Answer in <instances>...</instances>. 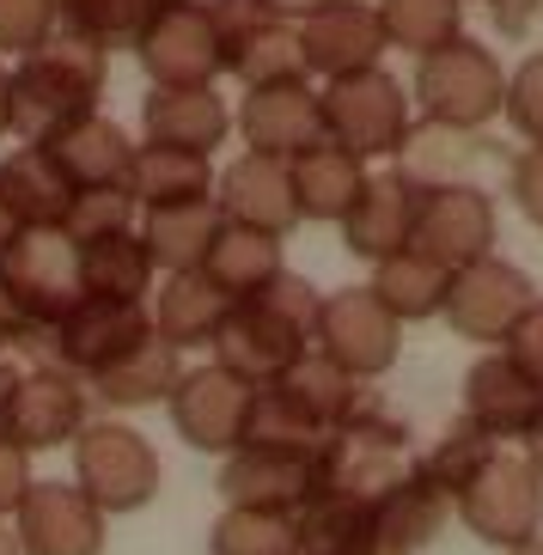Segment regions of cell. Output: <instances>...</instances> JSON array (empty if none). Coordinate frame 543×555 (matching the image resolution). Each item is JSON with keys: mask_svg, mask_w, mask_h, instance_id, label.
I'll list each match as a JSON object with an SVG mask.
<instances>
[{"mask_svg": "<svg viewBox=\"0 0 543 555\" xmlns=\"http://www.w3.org/2000/svg\"><path fill=\"white\" fill-rule=\"evenodd\" d=\"M178 378H183V354L171 343H159V336H147V343H134L116 366H104L99 378H86V391L111 409H153L178 391Z\"/></svg>", "mask_w": 543, "mask_h": 555, "instance_id": "29", "label": "cell"}, {"mask_svg": "<svg viewBox=\"0 0 543 555\" xmlns=\"http://www.w3.org/2000/svg\"><path fill=\"white\" fill-rule=\"evenodd\" d=\"M232 129L245 134V153H269V159H299L306 147L324 141V104H318V86H263V92H245V104L232 111Z\"/></svg>", "mask_w": 543, "mask_h": 555, "instance_id": "17", "label": "cell"}, {"mask_svg": "<svg viewBox=\"0 0 543 555\" xmlns=\"http://www.w3.org/2000/svg\"><path fill=\"white\" fill-rule=\"evenodd\" d=\"M0 134H13V62H0Z\"/></svg>", "mask_w": 543, "mask_h": 555, "instance_id": "48", "label": "cell"}, {"mask_svg": "<svg viewBox=\"0 0 543 555\" xmlns=\"http://www.w3.org/2000/svg\"><path fill=\"white\" fill-rule=\"evenodd\" d=\"M452 519H458V513H452V494H445L422 464H410V476H403V482L373 506V531H379L385 543H397L403 555L428 550Z\"/></svg>", "mask_w": 543, "mask_h": 555, "instance_id": "28", "label": "cell"}, {"mask_svg": "<svg viewBox=\"0 0 543 555\" xmlns=\"http://www.w3.org/2000/svg\"><path fill=\"white\" fill-rule=\"evenodd\" d=\"M153 257L134 232H111V238H86L80 245V294L86 299H122V306H147L153 294Z\"/></svg>", "mask_w": 543, "mask_h": 555, "instance_id": "30", "label": "cell"}, {"mask_svg": "<svg viewBox=\"0 0 543 555\" xmlns=\"http://www.w3.org/2000/svg\"><path fill=\"white\" fill-rule=\"evenodd\" d=\"M318 489H324V452L238 446V452H227V464H220V494H227V506H250V513H281V519H294Z\"/></svg>", "mask_w": 543, "mask_h": 555, "instance_id": "13", "label": "cell"}, {"mask_svg": "<svg viewBox=\"0 0 543 555\" xmlns=\"http://www.w3.org/2000/svg\"><path fill=\"white\" fill-rule=\"evenodd\" d=\"M227 74L245 86V92L312 80L306 50H299V25H287V18H263V25H250L245 37H232L227 43Z\"/></svg>", "mask_w": 543, "mask_h": 555, "instance_id": "31", "label": "cell"}, {"mask_svg": "<svg viewBox=\"0 0 543 555\" xmlns=\"http://www.w3.org/2000/svg\"><path fill=\"white\" fill-rule=\"evenodd\" d=\"M507 190H513V208L543 232V147H526L507 165Z\"/></svg>", "mask_w": 543, "mask_h": 555, "instance_id": "44", "label": "cell"}, {"mask_svg": "<svg viewBox=\"0 0 543 555\" xmlns=\"http://www.w3.org/2000/svg\"><path fill=\"white\" fill-rule=\"evenodd\" d=\"M208 555H299V531L281 513H250V506H227L208 531Z\"/></svg>", "mask_w": 543, "mask_h": 555, "instance_id": "38", "label": "cell"}, {"mask_svg": "<svg viewBox=\"0 0 543 555\" xmlns=\"http://www.w3.org/2000/svg\"><path fill=\"white\" fill-rule=\"evenodd\" d=\"M275 403H287L299 415L306 427H318V434H336V427L354 415V409L366 403V391H361V378L354 373H342L329 354H318V348H306V354L287 366V373L275 378V385H263Z\"/></svg>", "mask_w": 543, "mask_h": 555, "instance_id": "22", "label": "cell"}, {"mask_svg": "<svg viewBox=\"0 0 543 555\" xmlns=\"http://www.w3.org/2000/svg\"><path fill=\"white\" fill-rule=\"evenodd\" d=\"M538 415H543V391L501 354V348H489V354L464 373V422L482 427L494 446L526 440L531 427H538Z\"/></svg>", "mask_w": 543, "mask_h": 555, "instance_id": "19", "label": "cell"}, {"mask_svg": "<svg viewBox=\"0 0 543 555\" xmlns=\"http://www.w3.org/2000/svg\"><path fill=\"white\" fill-rule=\"evenodd\" d=\"M494 238H501V214L482 183H422L410 250L434 257L440 269H464L477 257H494Z\"/></svg>", "mask_w": 543, "mask_h": 555, "instance_id": "9", "label": "cell"}, {"mask_svg": "<svg viewBox=\"0 0 543 555\" xmlns=\"http://www.w3.org/2000/svg\"><path fill=\"white\" fill-rule=\"evenodd\" d=\"M257 391L263 385H245L238 373H227V366H183L178 391L165 397V409H171V427H178L183 446H196V452H238L245 446V427H250V409H257Z\"/></svg>", "mask_w": 543, "mask_h": 555, "instance_id": "11", "label": "cell"}, {"mask_svg": "<svg viewBox=\"0 0 543 555\" xmlns=\"http://www.w3.org/2000/svg\"><path fill=\"white\" fill-rule=\"evenodd\" d=\"M55 13H62V37H80V43H99V50H122L159 13V0H55Z\"/></svg>", "mask_w": 543, "mask_h": 555, "instance_id": "37", "label": "cell"}, {"mask_svg": "<svg viewBox=\"0 0 543 555\" xmlns=\"http://www.w3.org/2000/svg\"><path fill=\"white\" fill-rule=\"evenodd\" d=\"M134 62L153 86H215L227 74V43L208 0H159L134 37Z\"/></svg>", "mask_w": 543, "mask_h": 555, "instance_id": "7", "label": "cell"}, {"mask_svg": "<svg viewBox=\"0 0 543 555\" xmlns=\"http://www.w3.org/2000/svg\"><path fill=\"white\" fill-rule=\"evenodd\" d=\"M519 452H526L531 464H538V476H543V415H538V427L526 434V446H519Z\"/></svg>", "mask_w": 543, "mask_h": 555, "instance_id": "50", "label": "cell"}, {"mask_svg": "<svg viewBox=\"0 0 543 555\" xmlns=\"http://www.w3.org/2000/svg\"><path fill=\"white\" fill-rule=\"evenodd\" d=\"M452 513L464 519V531L477 543L494 550H519L543 531V476L526 452L513 446H494L477 464V476L452 494Z\"/></svg>", "mask_w": 543, "mask_h": 555, "instance_id": "4", "label": "cell"}, {"mask_svg": "<svg viewBox=\"0 0 543 555\" xmlns=\"http://www.w3.org/2000/svg\"><path fill=\"white\" fill-rule=\"evenodd\" d=\"M538 306V287L519 262L507 257H477L452 269V287H445V324L458 330L464 343H482V348H501L507 330Z\"/></svg>", "mask_w": 543, "mask_h": 555, "instance_id": "12", "label": "cell"}, {"mask_svg": "<svg viewBox=\"0 0 543 555\" xmlns=\"http://www.w3.org/2000/svg\"><path fill=\"white\" fill-rule=\"evenodd\" d=\"M215 208L227 214V227H250V232H269V238H287L299 227L294 178L269 153H238V159L220 165Z\"/></svg>", "mask_w": 543, "mask_h": 555, "instance_id": "18", "label": "cell"}, {"mask_svg": "<svg viewBox=\"0 0 543 555\" xmlns=\"http://www.w3.org/2000/svg\"><path fill=\"white\" fill-rule=\"evenodd\" d=\"M501 116L526 134L531 147H543V50L526 55V62L507 74V104H501Z\"/></svg>", "mask_w": 543, "mask_h": 555, "instance_id": "42", "label": "cell"}, {"mask_svg": "<svg viewBox=\"0 0 543 555\" xmlns=\"http://www.w3.org/2000/svg\"><path fill=\"white\" fill-rule=\"evenodd\" d=\"M134 227H141V208H134L129 183H111V190H74L67 220H62V232L74 238V245H86V238H111V232H134Z\"/></svg>", "mask_w": 543, "mask_h": 555, "instance_id": "39", "label": "cell"}, {"mask_svg": "<svg viewBox=\"0 0 543 555\" xmlns=\"http://www.w3.org/2000/svg\"><path fill=\"white\" fill-rule=\"evenodd\" d=\"M294 531H299V555H361L366 543L379 538L373 531V506L348 501V494H329V489H318L312 501L299 506Z\"/></svg>", "mask_w": 543, "mask_h": 555, "instance_id": "35", "label": "cell"}, {"mask_svg": "<svg viewBox=\"0 0 543 555\" xmlns=\"http://www.w3.org/2000/svg\"><path fill=\"white\" fill-rule=\"evenodd\" d=\"M104 62L99 43L80 37H50L43 50L13 62V134L18 147H50L55 134H67L80 116L99 111L104 99Z\"/></svg>", "mask_w": 543, "mask_h": 555, "instance_id": "2", "label": "cell"}, {"mask_svg": "<svg viewBox=\"0 0 543 555\" xmlns=\"http://www.w3.org/2000/svg\"><path fill=\"white\" fill-rule=\"evenodd\" d=\"M227 306L232 299L220 294L208 275H165L153 306H147V318H153V336L183 354V348H215Z\"/></svg>", "mask_w": 543, "mask_h": 555, "instance_id": "27", "label": "cell"}, {"mask_svg": "<svg viewBox=\"0 0 543 555\" xmlns=\"http://www.w3.org/2000/svg\"><path fill=\"white\" fill-rule=\"evenodd\" d=\"M361 555H403V550H397V543H385V538H373V543H366Z\"/></svg>", "mask_w": 543, "mask_h": 555, "instance_id": "52", "label": "cell"}, {"mask_svg": "<svg viewBox=\"0 0 543 555\" xmlns=\"http://www.w3.org/2000/svg\"><path fill=\"white\" fill-rule=\"evenodd\" d=\"M494 18V31L501 37H526L531 31V18H538V0H482Z\"/></svg>", "mask_w": 543, "mask_h": 555, "instance_id": "46", "label": "cell"}, {"mask_svg": "<svg viewBox=\"0 0 543 555\" xmlns=\"http://www.w3.org/2000/svg\"><path fill=\"white\" fill-rule=\"evenodd\" d=\"M287 178H294L299 220H336V227H342V214L354 208V196L366 190V165L348 147H336V141H318V147H306L299 159H287Z\"/></svg>", "mask_w": 543, "mask_h": 555, "instance_id": "26", "label": "cell"}, {"mask_svg": "<svg viewBox=\"0 0 543 555\" xmlns=\"http://www.w3.org/2000/svg\"><path fill=\"white\" fill-rule=\"evenodd\" d=\"M501 555H543V538H531V543H519V550H501Z\"/></svg>", "mask_w": 543, "mask_h": 555, "instance_id": "53", "label": "cell"}, {"mask_svg": "<svg viewBox=\"0 0 543 555\" xmlns=\"http://www.w3.org/2000/svg\"><path fill=\"white\" fill-rule=\"evenodd\" d=\"M37 476H31V452H18L7 434H0V519L13 525L18 501H25V489H31Z\"/></svg>", "mask_w": 543, "mask_h": 555, "instance_id": "45", "label": "cell"}, {"mask_svg": "<svg viewBox=\"0 0 543 555\" xmlns=\"http://www.w3.org/2000/svg\"><path fill=\"white\" fill-rule=\"evenodd\" d=\"M0 555H18V538H13V525L0 519Z\"/></svg>", "mask_w": 543, "mask_h": 555, "instance_id": "51", "label": "cell"}, {"mask_svg": "<svg viewBox=\"0 0 543 555\" xmlns=\"http://www.w3.org/2000/svg\"><path fill=\"white\" fill-rule=\"evenodd\" d=\"M318 104H324V141L348 147L354 159H397L403 141H410V92L403 80H391L385 67H366V74H348V80H324L318 86Z\"/></svg>", "mask_w": 543, "mask_h": 555, "instance_id": "5", "label": "cell"}, {"mask_svg": "<svg viewBox=\"0 0 543 555\" xmlns=\"http://www.w3.org/2000/svg\"><path fill=\"white\" fill-rule=\"evenodd\" d=\"M232 134V111L220 99V86H153L141 99V141L153 147H183L208 153Z\"/></svg>", "mask_w": 543, "mask_h": 555, "instance_id": "20", "label": "cell"}, {"mask_svg": "<svg viewBox=\"0 0 543 555\" xmlns=\"http://www.w3.org/2000/svg\"><path fill=\"white\" fill-rule=\"evenodd\" d=\"M18 238V220H13V202H7V190H0V250Z\"/></svg>", "mask_w": 543, "mask_h": 555, "instance_id": "49", "label": "cell"}, {"mask_svg": "<svg viewBox=\"0 0 543 555\" xmlns=\"http://www.w3.org/2000/svg\"><path fill=\"white\" fill-rule=\"evenodd\" d=\"M415 196H422V183H415L410 171H379V178H366L354 208L342 214V245L366 262H385V257H397V250H410Z\"/></svg>", "mask_w": 543, "mask_h": 555, "instance_id": "21", "label": "cell"}, {"mask_svg": "<svg viewBox=\"0 0 543 555\" xmlns=\"http://www.w3.org/2000/svg\"><path fill=\"white\" fill-rule=\"evenodd\" d=\"M50 37H62V13L55 0H0V62L7 55H31L43 50Z\"/></svg>", "mask_w": 543, "mask_h": 555, "instance_id": "41", "label": "cell"}, {"mask_svg": "<svg viewBox=\"0 0 543 555\" xmlns=\"http://www.w3.org/2000/svg\"><path fill=\"white\" fill-rule=\"evenodd\" d=\"M275 18H287V25H299V18H312L318 7H329V0H263Z\"/></svg>", "mask_w": 543, "mask_h": 555, "instance_id": "47", "label": "cell"}, {"mask_svg": "<svg viewBox=\"0 0 543 555\" xmlns=\"http://www.w3.org/2000/svg\"><path fill=\"white\" fill-rule=\"evenodd\" d=\"M299 50H306V67L318 80H348V74L379 67V55L391 43H385L373 0H329L312 18H299Z\"/></svg>", "mask_w": 543, "mask_h": 555, "instance_id": "16", "label": "cell"}, {"mask_svg": "<svg viewBox=\"0 0 543 555\" xmlns=\"http://www.w3.org/2000/svg\"><path fill=\"white\" fill-rule=\"evenodd\" d=\"M501 104H507V67L477 37H452L445 50L415 62V111L434 129L477 134L501 116Z\"/></svg>", "mask_w": 543, "mask_h": 555, "instance_id": "3", "label": "cell"}, {"mask_svg": "<svg viewBox=\"0 0 543 555\" xmlns=\"http://www.w3.org/2000/svg\"><path fill=\"white\" fill-rule=\"evenodd\" d=\"M281 269H287V262H281V238L250 232V227H227L215 238V250H208V262H202V275L215 281L232 306H238V299H257Z\"/></svg>", "mask_w": 543, "mask_h": 555, "instance_id": "34", "label": "cell"}, {"mask_svg": "<svg viewBox=\"0 0 543 555\" xmlns=\"http://www.w3.org/2000/svg\"><path fill=\"white\" fill-rule=\"evenodd\" d=\"M379 306L391 311L397 324H428L445 311V287H452V269H440L422 250H397V257L373 262V281H366Z\"/></svg>", "mask_w": 543, "mask_h": 555, "instance_id": "32", "label": "cell"}, {"mask_svg": "<svg viewBox=\"0 0 543 555\" xmlns=\"http://www.w3.org/2000/svg\"><path fill=\"white\" fill-rule=\"evenodd\" d=\"M220 232H227V214L215 208V196L141 214V245H147L159 275H202V262H208Z\"/></svg>", "mask_w": 543, "mask_h": 555, "instance_id": "24", "label": "cell"}, {"mask_svg": "<svg viewBox=\"0 0 543 555\" xmlns=\"http://www.w3.org/2000/svg\"><path fill=\"white\" fill-rule=\"evenodd\" d=\"M318 306H324V294H318L312 281L294 275V269H281L257 299L227 306L220 336H215V366L238 373L245 385H275L312 348Z\"/></svg>", "mask_w": 543, "mask_h": 555, "instance_id": "1", "label": "cell"}, {"mask_svg": "<svg viewBox=\"0 0 543 555\" xmlns=\"http://www.w3.org/2000/svg\"><path fill=\"white\" fill-rule=\"evenodd\" d=\"M489 452H494V440L482 434V427H470V422L458 415V422H452V427L440 434V446H434L428 457H415V464H422V470H428L445 494H458L464 482L477 476V464H482Z\"/></svg>", "mask_w": 543, "mask_h": 555, "instance_id": "40", "label": "cell"}, {"mask_svg": "<svg viewBox=\"0 0 543 555\" xmlns=\"http://www.w3.org/2000/svg\"><path fill=\"white\" fill-rule=\"evenodd\" d=\"M86 378L62 373V366H18L0 391V434L18 446V452H55V446H74L86 415Z\"/></svg>", "mask_w": 543, "mask_h": 555, "instance_id": "8", "label": "cell"}, {"mask_svg": "<svg viewBox=\"0 0 543 555\" xmlns=\"http://www.w3.org/2000/svg\"><path fill=\"white\" fill-rule=\"evenodd\" d=\"M159 452L147 434H134L122 422H86L74 440V482L86 489V501L111 513H141L159 494Z\"/></svg>", "mask_w": 543, "mask_h": 555, "instance_id": "6", "label": "cell"}, {"mask_svg": "<svg viewBox=\"0 0 543 555\" xmlns=\"http://www.w3.org/2000/svg\"><path fill=\"white\" fill-rule=\"evenodd\" d=\"M501 354H507L513 366H519V373H526L531 385L543 391V299L526 311V318H519V324L507 330V343H501Z\"/></svg>", "mask_w": 543, "mask_h": 555, "instance_id": "43", "label": "cell"}, {"mask_svg": "<svg viewBox=\"0 0 543 555\" xmlns=\"http://www.w3.org/2000/svg\"><path fill=\"white\" fill-rule=\"evenodd\" d=\"M55 159V171H62L74 190H111V183H129V165H134V141L122 134V122H111L104 111L80 116L67 134H55L50 147H43Z\"/></svg>", "mask_w": 543, "mask_h": 555, "instance_id": "23", "label": "cell"}, {"mask_svg": "<svg viewBox=\"0 0 543 555\" xmlns=\"http://www.w3.org/2000/svg\"><path fill=\"white\" fill-rule=\"evenodd\" d=\"M312 348L366 385V378H379L397 366V354H403V324L379 306L373 287H336V294H324V306H318Z\"/></svg>", "mask_w": 543, "mask_h": 555, "instance_id": "10", "label": "cell"}, {"mask_svg": "<svg viewBox=\"0 0 543 555\" xmlns=\"http://www.w3.org/2000/svg\"><path fill=\"white\" fill-rule=\"evenodd\" d=\"M147 336H153L147 306H122V299H80V306L50 330L43 366H62V373H74V378H99L104 366H116L134 343H147Z\"/></svg>", "mask_w": 543, "mask_h": 555, "instance_id": "14", "label": "cell"}, {"mask_svg": "<svg viewBox=\"0 0 543 555\" xmlns=\"http://www.w3.org/2000/svg\"><path fill=\"white\" fill-rule=\"evenodd\" d=\"M129 196L141 214L153 208H183V202H208L215 196V159L208 153H183V147H153L141 141L129 165Z\"/></svg>", "mask_w": 543, "mask_h": 555, "instance_id": "25", "label": "cell"}, {"mask_svg": "<svg viewBox=\"0 0 543 555\" xmlns=\"http://www.w3.org/2000/svg\"><path fill=\"white\" fill-rule=\"evenodd\" d=\"M0 190H7V202H13L18 232L25 227H62L67 202H74V183L55 171V159L43 147L7 153V159H0Z\"/></svg>", "mask_w": 543, "mask_h": 555, "instance_id": "33", "label": "cell"}, {"mask_svg": "<svg viewBox=\"0 0 543 555\" xmlns=\"http://www.w3.org/2000/svg\"><path fill=\"white\" fill-rule=\"evenodd\" d=\"M391 50H410L415 62L464 37V0H373Z\"/></svg>", "mask_w": 543, "mask_h": 555, "instance_id": "36", "label": "cell"}, {"mask_svg": "<svg viewBox=\"0 0 543 555\" xmlns=\"http://www.w3.org/2000/svg\"><path fill=\"white\" fill-rule=\"evenodd\" d=\"M104 513L86 501L80 482L50 476V482H31L25 501L13 513V538L18 555H104Z\"/></svg>", "mask_w": 543, "mask_h": 555, "instance_id": "15", "label": "cell"}]
</instances>
